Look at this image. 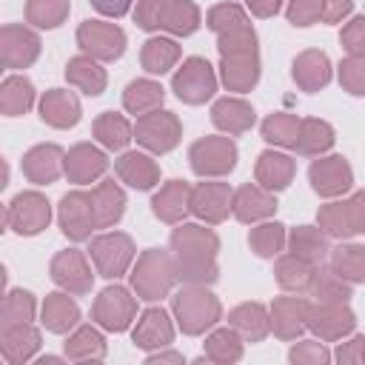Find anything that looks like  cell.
Listing matches in <instances>:
<instances>
[{
	"instance_id": "816d5d0a",
	"label": "cell",
	"mask_w": 365,
	"mask_h": 365,
	"mask_svg": "<svg viewBox=\"0 0 365 365\" xmlns=\"http://www.w3.org/2000/svg\"><path fill=\"white\" fill-rule=\"evenodd\" d=\"M34 317V297L29 291H9L3 299V325L31 322Z\"/></svg>"
},
{
	"instance_id": "e7e4bbea",
	"label": "cell",
	"mask_w": 365,
	"mask_h": 365,
	"mask_svg": "<svg viewBox=\"0 0 365 365\" xmlns=\"http://www.w3.org/2000/svg\"><path fill=\"white\" fill-rule=\"evenodd\" d=\"M362 362H365V339H362Z\"/></svg>"
},
{
	"instance_id": "9c48e42d",
	"label": "cell",
	"mask_w": 365,
	"mask_h": 365,
	"mask_svg": "<svg viewBox=\"0 0 365 365\" xmlns=\"http://www.w3.org/2000/svg\"><path fill=\"white\" fill-rule=\"evenodd\" d=\"M48 220H51V205H48V200H46L43 194H37V191H23V194H17V197L9 202V208H6V225L14 228V231L23 234V237H31V234L43 231V228L48 225Z\"/></svg>"
},
{
	"instance_id": "4316f807",
	"label": "cell",
	"mask_w": 365,
	"mask_h": 365,
	"mask_svg": "<svg viewBox=\"0 0 365 365\" xmlns=\"http://www.w3.org/2000/svg\"><path fill=\"white\" fill-rule=\"evenodd\" d=\"M211 120H214L217 128H222L228 134H242V131H248L254 125L257 114H254V108L245 100H240V97H222V100L214 103Z\"/></svg>"
},
{
	"instance_id": "f546056e",
	"label": "cell",
	"mask_w": 365,
	"mask_h": 365,
	"mask_svg": "<svg viewBox=\"0 0 365 365\" xmlns=\"http://www.w3.org/2000/svg\"><path fill=\"white\" fill-rule=\"evenodd\" d=\"M91 202H94V214H97L100 228L114 225L125 211V194L120 191V185L114 180H106L97 188H91Z\"/></svg>"
},
{
	"instance_id": "f907efd6",
	"label": "cell",
	"mask_w": 365,
	"mask_h": 365,
	"mask_svg": "<svg viewBox=\"0 0 365 365\" xmlns=\"http://www.w3.org/2000/svg\"><path fill=\"white\" fill-rule=\"evenodd\" d=\"M319 228L331 237H351V217H348V205L345 202H331L319 208Z\"/></svg>"
},
{
	"instance_id": "f1b7e54d",
	"label": "cell",
	"mask_w": 365,
	"mask_h": 365,
	"mask_svg": "<svg viewBox=\"0 0 365 365\" xmlns=\"http://www.w3.org/2000/svg\"><path fill=\"white\" fill-rule=\"evenodd\" d=\"M228 322L234 331L242 334V339L248 342H259L265 339V334L271 331V317L265 314V308L259 302H242L240 308H234L228 314Z\"/></svg>"
},
{
	"instance_id": "9a60e30c",
	"label": "cell",
	"mask_w": 365,
	"mask_h": 365,
	"mask_svg": "<svg viewBox=\"0 0 365 365\" xmlns=\"http://www.w3.org/2000/svg\"><path fill=\"white\" fill-rule=\"evenodd\" d=\"M305 322L311 331L319 334V339H339L354 331L356 319L345 302H319V305H308Z\"/></svg>"
},
{
	"instance_id": "c3c4849f",
	"label": "cell",
	"mask_w": 365,
	"mask_h": 365,
	"mask_svg": "<svg viewBox=\"0 0 365 365\" xmlns=\"http://www.w3.org/2000/svg\"><path fill=\"white\" fill-rule=\"evenodd\" d=\"M299 117L294 114H271L265 123H262V137L274 145H288L294 148L297 145V134H299Z\"/></svg>"
},
{
	"instance_id": "8d00e7d4",
	"label": "cell",
	"mask_w": 365,
	"mask_h": 365,
	"mask_svg": "<svg viewBox=\"0 0 365 365\" xmlns=\"http://www.w3.org/2000/svg\"><path fill=\"white\" fill-rule=\"evenodd\" d=\"M288 245H291V254H297V257H302L314 265H319L322 257L328 254V237H325V231H319L314 225L294 228L291 237H288Z\"/></svg>"
},
{
	"instance_id": "e575fe53",
	"label": "cell",
	"mask_w": 365,
	"mask_h": 365,
	"mask_svg": "<svg viewBox=\"0 0 365 365\" xmlns=\"http://www.w3.org/2000/svg\"><path fill=\"white\" fill-rule=\"evenodd\" d=\"M34 103V86L31 80L26 77H6L3 80V88H0V108L6 117H17V114H26Z\"/></svg>"
},
{
	"instance_id": "6125c7cd",
	"label": "cell",
	"mask_w": 365,
	"mask_h": 365,
	"mask_svg": "<svg viewBox=\"0 0 365 365\" xmlns=\"http://www.w3.org/2000/svg\"><path fill=\"white\" fill-rule=\"evenodd\" d=\"M248 6H251V11L257 17H274L279 11L282 0H248Z\"/></svg>"
},
{
	"instance_id": "11a10c76",
	"label": "cell",
	"mask_w": 365,
	"mask_h": 365,
	"mask_svg": "<svg viewBox=\"0 0 365 365\" xmlns=\"http://www.w3.org/2000/svg\"><path fill=\"white\" fill-rule=\"evenodd\" d=\"M342 46L351 51V54H365V17H354L342 34H339Z\"/></svg>"
},
{
	"instance_id": "484cf974",
	"label": "cell",
	"mask_w": 365,
	"mask_h": 365,
	"mask_svg": "<svg viewBox=\"0 0 365 365\" xmlns=\"http://www.w3.org/2000/svg\"><path fill=\"white\" fill-rule=\"evenodd\" d=\"M174 339V328H171V319L163 308H148L137 328H134V345L137 348H165L171 345Z\"/></svg>"
},
{
	"instance_id": "680465c9",
	"label": "cell",
	"mask_w": 365,
	"mask_h": 365,
	"mask_svg": "<svg viewBox=\"0 0 365 365\" xmlns=\"http://www.w3.org/2000/svg\"><path fill=\"white\" fill-rule=\"evenodd\" d=\"M351 0H322V20L325 23H339L351 11Z\"/></svg>"
},
{
	"instance_id": "ab89813d",
	"label": "cell",
	"mask_w": 365,
	"mask_h": 365,
	"mask_svg": "<svg viewBox=\"0 0 365 365\" xmlns=\"http://www.w3.org/2000/svg\"><path fill=\"white\" fill-rule=\"evenodd\" d=\"M143 68L148 74H165L177 60H180V46L168 37H151L145 46H143Z\"/></svg>"
},
{
	"instance_id": "52a82bcc",
	"label": "cell",
	"mask_w": 365,
	"mask_h": 365,
	"mask_svg": "<svg viewBox=\"0 0 365 365\" xmlns=\"http://www.w3.org/2000/svg\"><path fill=\"white\" fill-rule=\"evenodd\" d=\"M134 140L154 154H165L180 143V120L171 111H160V108L140 114L134 125Z\"/></svg>"
},
{
	"instance_id": "1f68e13d",
	"label": "cell",
	"mask_w": 365,
	"mask_h": 365,
	"mask_svg": "<svg viewBox=\"0 0 365 365\" xmlns=\"http://www.w3.org/2000/svg\"><path fill=\"white\" fill-rule=\"evenodd\" d=\"M294 80L305 91H317L331 80V63L322 51H302L294 60Z\"/></svg>"
},
{
	"instance_id": "ac0fdd59",
	"label": "cell",
	"mask_w": 365,
	"mask_h": 365,
	"mask_svg": "<svg viewBox=\"0 0 365 365\" xmlns=\"http://www.w3.org/2000/svg\"><path fill=\"white\" fill-rule=\"evenodd\" d=\"M63 171H66V154H63L60 145H54V143L34 145V148L23 157V174H26L31 182H37V185L54 182Z\"/></svg>"
},
{
	"instance_id": "2e32d148",
	"label": "cell",
	"mask_w": 365,
	"mask_h": 365,
	"mask_svg": "<svg viewBox=\"0 0 365 365\" xmlns=\"http://www.w3.org/2000/svg\"><path fill=\"white\" fill-rule=\"evenodd\" d=\"M51 279L66 288L68 294H88L91 291V268L83 257V251H60L51 259Z\"/></svg>"
},
{
	"instance_id": "4fadbf2b",
	"label": "cell",
	"mask_w": 365,
	"mask_h": 365,
	"mask_svg": "<svg viewBox=\"0 0 365 365\" xmlns=\"http://www.w3.org/2000/svg\"><path fill=\"white\" fill-rule=\"evenodd\" d=\"M134 311H137L134 297L123 285H111L97 297V302L91 308V317L108 331H125L128 322L134 319Z\"/></svg>"
},
{
	"instance_id": "d4e9b609",
	"label": "cell",
	"mask_w": 365,
	"mask_h": 365,
	"mask_svg": "<svg viewBox=\"0 0 365 365\" xmlns=\"http://www.w3.org/2000/svg\"><path fill=\"white\" fill-rule=\"evenodd\" d=\"M308 302L305 299H297V297H279L271 308V331L279 336V339H294L308 322Z\"/></svg>"
},
{
	"instance_id": "db71d44e",
	"label": "cell",
	"mask_w": 365,
	"mask_h": 365,
	"mask_svg": "<svg viewBox=\"0 0 365 365\" xmlns=\"http://www.w3.org/2000/svg\"><path fill=\"white\" fill-rule=\"evenodd\" d=\"M322 20V0H291L288 6V23L294 26H311Z\"/></svg>"
},
{
	"instance_id": "836d02e7",
	"label": "cell",
	"mask_w": 365,
	"mask_h": 365,
	"mask_svg": "<svg viewBox=\"0 0 365 365\" xmlns=\"http://www.w3.org/2000/svg\"><path fill=\"white\" fill-rule=\"evenodd\" d=\"M66 77L88 97H97L106 88V71L94 63V57H71L66 66Z\"/></svg>"
},
{
	"instance_id": "bcb514c9",
	"label": "cell",
	"mask_w": 365,
	"mask_h": 365,
	"mask_svg": "<svg viewBox=\"0 0 365 365\" xmlns=\"http://www.w3.org/2000/svg\"><path fill=\"white\" fill-rule=\"evenodd\" d=\"M205 356L214 362H237L242 356V336L234 328H220L205 339Z\"/></svg>"
},
{
	"instance_id": "681fc988",
	"label": "cell",
	"mask_w": 365,
	"mask_h": 365,
	"mask_svg": "<svg viewBox=\"0 0 365 365\" xmlns=\"http://www.w3.org/2000/svg\"><path fill=\"white\" fill-rule=\"evenodd\" d=\"M248 242H251V248L259 257H277L282 251V245H285V225H279V222H262V225H257L251 231Z\"/></svg>"
},
{
	"instance_id": "60d3db41",
	"label": "cell",
	"mask_w": 365,
	"mask_h": 365,
	"mask_svg": "<svg viewBox=\"0 0 365 365\" xmlns=\"http://www.w3.org/2000/svg\"><path fill=\"white\" fill-rule=\"evenodd\" d=\"M314 271H317L314 262H308L297 254H288L277 262V282L285 291H308V285L314 279Z\"/></svg>"
},
{
	"instance_id": "7a4b0ae2",
	"label": "cell",
	"mask_w": 365,
	"mask_h": 365,
	"mask_svg": "<svg viewBox=\"0 0 365 365\" xmlns=\"http://www.w3.org/2000/svg\"><path fill=\"white\" fill-rule=\"evenodd\" d=\"M134 20L148 31L163 29L171 34H191L200 26V9L191 0H140Z\"/></svg>"
},
{
	"instance_id": "8fae6325",
	"label": "cell",
	"mask_w": 365,
	"mask_h": 365,
	"mask_svg": "<svg viewBox=\"0 0 365 365\" xmlns=\"http://www.w3.org/2000/svg\"><path fill=\"white\" fill-rule=\"evenodd\" d=\"M77 43L94 60H117L125 51L123 29L114 23H103V20H86L77 29Z\"/></svg>"
},
{
	"instance_id": "603a6c76",
	"label": "cell",
	"mask_w": 365,
	"mask_h": 365,
	"mask_svg": "<svg viewBox=\"0 0 365 365\" xmlns=\"http://www.w3.org/2000/svg\"><path fill=\"white\" fill-rule=\"evenodd\" d=\"M40 117L54 128H71L80 120V100L66 88H51L40 100Z\"/></svg>"
},
{
	"instance_id": "d6986e66",
	"label": "cell",
	"mask_w": 365,
	"mask_h": 365,
	"mask_svg": "<svg viewBox=\"0 0 365 365\" xmlns=\"http://www.w3.org/2000/svg\"><path fill=\"white\" fill-rule=\"evenodd\" d=\"M311 177V185L319 197H336L342 191L351 188L354 182V174H351V165L342 160V157H325V160H317L308 171Z\"/></svg>"
},
{
	"instance_id": "7402d4cb",
	"label": "cell",
	"mask_w": 365,
	"mask_h": 365,
	"mask_svg": "<svg viewBox=\"0 0 365 365\" xmlns=\"http://www.w3.org/2000/svg\"><path fill=\"white\" fill-rule=\"evenodd\" d=\"M151 208H154V214H157L163 222H180V220L191 211V185L182 182V180L165 182V185L154 194Z\"/></svg>"
},
{
	"instance_id": "94428289",
	"label": "cell",
	"mask_w": 365,
	"mask_h": 365,
	"mask_svg": "<svg viewBox=\"0 0 365 365\" xmlns=\"http://www.w3.org/2000/svg\"><path fill=\"white\" fill-rule=\"evenodd\" d=\"M362 339L365 336H354L348 345H339L336 359L339 362H362Z\"/></svg>"
},
{
	"instance_id": "e0dca14e",
	"label": "cell",
	"mask_w": 365,
	"mask_h": 365,
	"mask_svg": "<svg viewBox=\"0 0 365 365\" xmlns=\"http://www.w3.org/2000/svg\"><path fill=\"white\" fill-rule=\"evenodd\" d=\"M234 194L225 182H200L191 188V211L205 222H222L231 211Z\"/></svg>"
},
{
	"instance_id": "ba28073f",
	"label": "cell",
	"mask_w": 365,
	"mask_h": 365,
	"mask_svg": "<svg viewBox=\"0 0 365 365\" xmlns=\"http://www.w3.org/2000/svg\"><path fill=\"white\" fill-rule=\"evenodd\" d=\"M171 86H174V91H177V97L182 103L200 106V103H205L217 91V77H214V68L208 66V60L188 57L182 63V68L174 74Z\"/></svg>"
},
{
	"instance_id": "30bf717a",
	"label": "cell",
	"mask_w": 365,
	"mask_h": 365,
	"mask_svg": "<svg viewBox=\"0 0 365 365\" xmlns=\"http://www.w3.org/2000/svg\"><path fill=\"white\" fill-rule=\"evenodd\" d=\"M88 254H91V259H94V265H97V271L103 277L117 279V277L125 274L128 262L134 259V242H131L128 234L114 231V234L97 237L91 242V248H88Z\"/></svg>"
},
{
	"instance_id": "ee69618b",
	"label": "cell",
	"mask_w": 365,
	"mask_h": 365,
	"mask_svg": "<svg viewBox=\"0 0 365 365\" xmlns=\"http://www.w3.org/2000/svg\"><path fill=\"white\" fill-rule=\"evenodd\" d=\"M334 145V128L325 120H302L299 134H297V151L299 154H322Z\"/></svg>"
},
{
	"instance_id": "f5cc1de1",
	"label": "cell",
	"mask_w": 365,
	"mask_h": 365,
	"mask_svg": "<svg viewBox=\"0 0 365 365\" xmlns=\"http://www.w3.org/2000/svg\"><path fill=\"white\" fill-rule=\"evenodd\" d=\"M339 83L356 94V97H365V54H351L342 60L339 66Z\"/></svg>"
},
{
	"instance_id": "3957f363",
	"label": "cell",
	"mask_w": 365,
	"mask_h": 365,
	"mask_svg": "<svg viewBox=\"0 0 365 365\" xmlns=\"http://www.w3.org/2000/svg\"><path fill=\"white\" fill-rule=\"evenodd\" d=\"M208 26L220 34V54H254L257 51V34L245 17V11L234 3L214 6L208 11Z\"/></svg>"
},
{
	"instance_id": "44dd1931",
	"label": "cell",
	"mask_w": 365,
	"mask_h": 365,
	"mask_svg": "<svg viewBox=\"0 0 365 365\" xmlns=\"http://www.w3.org/2000/svg\"><path fill=\"white\" fill-rule=\"evenodd\" d=\"M40 348V334L29 325V322H14V325H3L0 331V351H3V359L17 365V362H26L37 354Z\"/></svg>"
},
{
	"instance_id": "9f6ffc18",
	"label": "cell",
	"mask_w": 365,
	"mask_h": 365,
	"mask_svg": "<svg viewBox=\"0 0 365 365\" xmlns=\"http://www.w3.org/2000/svg\"><path fill=\"white\" fill-rule=\"evenodd\" d=\"M291 362H328L331 354L319 345V342H299L297 348H291Z\"/></svg>"
},
{
	"instance_id": "7dc6e473",
	"label": "cell",
	"mask_w": 365,
	"mask_h": 365,
	"mask_svg": "<svg viewBox=\"0 0 365 365\" xmlns=\"http://www.w3.org/2000/svg\"><path fill=\"white\" fill-rule=\"evenodd\" d=\"M71 3L68 0H29L26 3V20L37 29H57L68 17Z\"/></svg>"
},
{
	"instance_id": "ffe728a7",
	"label": "cell",
	"mask_w": 365,
	"mask_h": 365,
	"mask_svg": "<svg viewBox=\"0 0 365 365\" xmlns=\"http://www.w3.org/2000/svg\"><path fill=\"white\" fill-rule=\"evenodd\" d=\"M106 168H108L106 154H103L100 148L88 145V143H80V145H74V148L66 154V177H68L71 182H80V185L94 182Z\"/></svg>"
},
{
	"instance_id": "f6af8a7d",
	"label": "cell",
	"mask_w": 365,
	"mask_h": 365,
	"mask_svg": "<svg viewBox=\"0 0 365 365\" xmlns=\"http://www.w3.org/2000/svg\"><path fill=\"white\" fill-rule=\"evenodd\" d=\"M331 268L348 282H365V248L362 245H339V248H334Z\"/></svg>"
},
{
	"instance_id": "cb8c5ba5",
	"label": "cell",
	"mask_w": 365,
	"mask_h": 365,
	"mask_svg": "<svg viewBox=\"0 0 365 365\" xmlns=\"http://www.w3.org/2000/svg\"><path fill=\"white\" fill-rule=\"evenodd\" d=\"M231 211L242 222H257V220H265L277 211V200L262 185H242L240 191H234Z\"/></svg>"
},
{
	"instance_id": "be15d7a7",
	"label": "cell",
	"mask_w": 365,
	"mask_h": 365,
	"mask_svg": "<svg viewBox=\"0 0 365 365\" xmlns=\"http://www.w3.org/2000/svg\"><path fill=\"white\" fill-rule=\"evenodd\" d=\"M148 362H182L180 354H151Z\"/></svg>"
},
{
	"instance_id": "4dcf8cb0",
	"label": "cell",
	"mask_w": 365,
	"mask_h": 365,
	"mask_svg": "<svg viewBox=\"0 0 365 365\" xmlns=\"http://www.w3.org/2000/svg\"><path fill=\"white\" fill-rule=\"evenodd\" d=\"M257 77H259L257 51L254 54H231V57H222V83L231 91H248V88H254Z\"/></svg>"
},
{
	"instance_id": "6da1fadb",
	"label": "cell",
	"mask_w": 365,
	"mask_h": 365,
	"mask_svg": "<svg viewBox=\"0 0 365 365\" xmlns=\"http://www.w3.org/2000/svg\"><path fill=\"white\" fill-rule=\"evenodd\" d=\"M171 248H174V268L177 277L200 285V282H214L217 279V248L220 240L214 231L202 225H180L171 234Z\"/></svg>"
},
{
	"instance_id": "7c38bea8",
	"label": "cell",
	"mask_w": 365,
	"mask_h": 365,
	"mask_svg": "<svg viewBox=\"0 0 365 365\" xmlns=\"http://www.w3.org/2000/svg\"><path fill=\"white\" fill-rule=\"evenodd\" d=\"M60 228L68 240L80 242V240H88L97 225V214H94V202H91V194L86 191H68L63 200H60Z\"/></svg>"
},
{
	"instance_id": "5bb4252c",
	"label": "cell",
	"mask_w": 365,
	"mask_h": 365,
	"mask_svg": "<svg viewBox=\"0 0 365 365\" xmlns=\"http://www.w3.org/2000/svg\"><path fill=\"white\" fill-rule=\"evenodd\" d=\"M40 54V37L26 26H3L0 31V60L6 68H26Z\"/></svg>"
},
{
	"instance_id": "8992f818",
	"label": "cell",
	"mask_w": 365,
	"mask_h": 365,
	"mask_svg": "<svg viewBox=\"0 0 365 365\" xmlns=\"http://www.w3.org/2000/svg\"><path fill=\"white\" fill-rule=\"evenodd\" d=\"M188 160L200 177H222L237 165V145L228 137H205L191 145Z\"/></svg>"
},
{
	"instance_id": "d6a6232c",
	"label": "cell",
	"mask_w": 365,
	"mask_h": 365,
	"mask_svg": "<svg viewBox=\"0 0 365 365\" xmlns=\"http://www.w3.org/2000/svg\"><path fill=\"white\" fill-rule=\"evenodd\" d=\"M294 177V160L277 151H262L257 160V182L268 191H279Z\"/></svg>"
},
{
	"instance_id": "7bdbcfd3",
	"label": "cell",
	"mask_w": 365,
	"mask_h": 365,
	"mask_svg": "<svg viewBox=\"0 0 365 365\" xmlns=\"http://www.w3.org/2000/svg\"><path fill=\"white\" fill-rule=\"evenodd\" d=\"M308 291H311V297H317V302H348V297H351L348 279H342L334 268H319V265L314 271Z\"/></svg>"
},
{
	"instance_id": "6f0895ef",
	"label": "cell",
	"mask_w": 365,
	"mask_h": 365,
	"mask_svg": "<svg viewBox=\"0 0 365 365\" xmlns=\"http://www.w3.org/2000/svg\"><path fill=\"white\" fill-rule=\"evenodd\" d=\"M345 205H348V217H351L354 234H362L365 231V191H356Z\"/></svg>"
},
{
	"instance_id": "277c9868",
	"label": "cell",
	"mask_w": 365,
	"mask_h": 365,
	"mask_svg": "<svg viewBox=\"0 0 365 365\" xmlns=\"http://www.w3.org/2000/svg\"><path fill=\"white\" fill-rule=\"evenodd\" d=\"M174 277H177L174 257H168V254L160 251V248H148V251L137 259V265H134L131 285H134V291H137L140 299L154 302V299H163V297L168 294Z\"/></svg>"
},
{
	"instance_id": "5b68a950",
	"label": "cell",
	"mask_w": 365,
	"mask_h": 365,
	"mask_svg": "<svg viewBox=\"0 0 365 365\" xmlns=\"http://www.w3.org/2000/svg\"><path fill=\"white\" fill-rule=\"evenodd\" d=\"M174 317L185 334H202L220 319V302L211 291L191 285L174 297Z\"/></svg>"
},
{
	"instance_id": "d590c367",
	"label": "cell",
	"mask_w": 365,
	"mask_h": 365,
	"mask_svg": "<svg viewBox=\"0 0 365 365\" xmlns=\"http://www.w3.org/2000/svg\"><path fill=\"white\" fill-rule=\"evenodd\" d=\"M94 137H97L106 148L120 151V148H125V145L134 140V128L128 125L125 117H120V114H114V111H103V114L94 120Z\"/></svg>"
},
{
	"instance_id": "83f0119b",
	"label": "cell",
	"mask_w": 365,
	"mask_h": 365,
	"mask_svg": "<svg viewBox=\"0 0 365 365\" xmlns=\"http://www.w3.org/2000/svg\"><path fill=\"white\" fill-rule=\"evenodd\" d=\"M114 171L120 174L123 182H128L131 188H140V191L151 188V185L160 180L157 163H154L151 157L140 154V151H125V154L114 163Z\"/></svg>"
},
{
	"instance_id": "74e56055",
	"label": "cell",
	"mask_w": 365,
	"mask_h": 365,
	"mask_svg": "<svg viewBox=\"0 0 365 365\" xmlns=\"http://www.w3.org/2000/svg\"><path fill=\"white\" fill-rule=\"evenodd\" d=\"M80 319V308L66 294H48L43 302V325L54 334H66Z\"/></svg>"
},
{
	"instance_id": "91938a15",
	"label": "cell",
	"mask_w": 365,
	"mask_h": 365,
	"mask_svg": "<svg viewBox=\"0 0 365 365\" xmlns=\"http://www.w3.org/2000/svg\"><path fill=\"white\" fill-rule=\"evenodd\" d=\"M91 6L100 11V14H108V17H123L131 6V0H91Z\"/></svg>"
},
{
	"instance_id": "f35d334b",
	"label": "cell",
	"mask_w": 365,
	"mask_h": 365,
	"mask_svg": "<svg viewBox=\"0 0 365 365\" xmlns=\"http://www.w3.org/2000/svg\"><path fill=\"white\" fill-rule=\"evenodd\" d=\"M163 97H165V91H163L160 83H154V80H134L123 91V106L131 114H148V111L163 106Z\"/></svg>"
},
{
	"instance_id": "b9f144b4",
	"label": "cell",
	"mask_w": 365,
	"mask_h": 365,
	"mask_svg": "<svg viewBox=\"0 0 365 365\" xmlns=\"http://www.w3.org/2000/svg\"><path fill=\"white\" fill-rule=\"evenodd\" d=\"M66 356L68 359H77V362H86V359H103L106 356V339L97 328L91 325H83L77 328L68 342H66Z\"/></svg>"
}]
</instances>
